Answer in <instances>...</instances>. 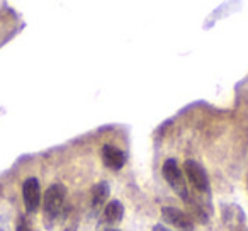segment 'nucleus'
<instances>
[{"label": "nucleus", "mask_w": 248, "mask_h": 231, "mask_svg": "<svg viewBox=\"0 0 248 231\" xmlns=\"http://www.w3.org/2000/svg\"><path fill=\"white\" fill-rule=\"evenodd\" d=\"M162 217L165 223H169L170 226H173L179 231H194L192 217L184 211L177 209V207H163Z\"/></svg>", "instance_id": "39448f33"}, {"label": "nucleus", "mask_w": 248, "mask_h": 231, "mask_svg": "<svg viewBox=\"0 0 248 231\" xmlns=\"http://www.w3.org/2000/svg\"><path fill=\"white\" fill-rule=\"evenodd\" d=\"M184 172H186L187 179H189V182L192 184L196 192L204 194L209 190V179H207V175H206V170H204L197 162L187 160V162L184 163Z\"/></svg>", "instance_id": "7ed1b4c3"}, {"label": "nucleus", "mask_w": 248, "mask_h": 231, "mask_svg": "<svg viewBox=\"0 0 248 231\" xmlns=\"http://www.w3.org/2000/svg\"><path fill=\"white\" fill-rule=\"evenodd\" d=\"M66 199V189L62 184H53L45 194L43 199V209H45V221L53 223L56 217L60 216V213L63 211Z\"/></svg>", "instance_id": "f257e3e1"}, {"label": "nucleus", "mask_w": 248, "mask_h": 231, "mask_svg": "<svg viewBox=\"0 0 248 231\" xmlns=\"http://www.w3.org/2000/svg\"><path fill=\"white\" fill-rule=\"evenodd\" d=\"M22 200L28 213H36L41 204V187L36 177H29L22 184Z\"/></svg>", "instance_id": "20e7f679"}, {"label": "nucleus", "mask_w": 248, "mask_h": 231, "mask_svg": "<svg viewBox=\"0 0 248 231\" xmlns=\"http://www.w3.org/2000/svg\"><path fill=\"white\" fill-rule=\"evenodd\" d=\"M107 231H119V230H107Z\"/></svg>", "instance_id": "9b49d317"}, {"label": "nucleus", "mask_w": 248, "mask_h": 231, "mask_svg": "<svg viewBox=\"0 0 248 231\" xmlns=\"http://www.w3.org/2000/svg\"><path fill=\"white\" fill-rule=\"evenodd\" d=\"M109 184L107 182H100L97 184V185H93L92 189V206L93 207H99L102 206L104 202L107 200V197H109Z\"/></svg>", "instance_id": "6e6552de"}, {"label": "nucleus", "mask_w": 248, "mask_h": 231, "mask_svg": "<svg viewBox=\"0 0 248 231\" xmlns=\"http://www.w3.org/2000/svg\"><path fill=\"white\" fill-rule=\"evenodd\" d=\"M102 162L106 167L112 170H119L123 169V165L126 163V153L123 150H119L114 145H104L102 146Z\"/></svg>", "instance_id": "423d86ee"}, {"label": "nucleus", "mask_w": 248, "mask_h": 231, "mask_svg": "<svg viewBox=\"0 0 248 231\" xmlns=\"http://www.w3.org/2000/svg\"><path fill=\"white\" fill-rule=\"evenodd\" d=\"M123 214H124L123 204L119 200H110L106 206V209H104V221L109 224H116L123 219Z\"/></svg>", "instance_id": "0eeeda50"}, {"label": "nucleus", "mask_w": 248, "mask_h": 231, "mask_svg": "<svg viewBox=\"0 0 248 231\" xmlns=\"http://www.w3.org/2000/svg\"><path fill=\"white\" fill-rule=\"evenodd\" d=\"M153 231H170V230H167L165 226H162V224H158V226L153 228Z\"/></svg>", "instance_id": "9d476101"}, {"label": "nucleus", "mask_w": 248, "mask_h": 231, "mask_svg": "<svg viewBox=\"0 0 248 231\" xmlns=\"http://www.w3.org/2000/svg\"><path fill=\"white\" fill-rule=\"evenodd\" d=\"M16 231H36L34 224L31 223V219L26 216H19L17 219V226H16Z\"/></svg>", "instance_id": "1a4fd4ad"}, {"label": "nucleus", "mask_w": 248, "mask_h": 231, "mask_svg": "<svg viewBox=\"0 0 248 231\" xmlns=\"http://www.w3.org/2000/svg\"><path fill=\"white\" fill-rule=\"evenodd\" d=\"M162 172H163L165 180L169 182V185L173 189V192L186 200L187 197H189V190H187V184H186V179H184L182 170L179 169L175 160H172V158L167 160V162L163 163Z\"/></svg>", "instance_id": "f03ea898"}]
</instances>
